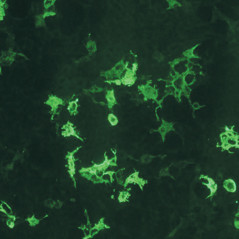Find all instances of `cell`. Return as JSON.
<instances>
[{
  "label": "cell",
  "mask_w": 239,
  "mask_h": 239,
  "mask_svg": "<svg viewBox=\"0 0 239 239\" xmlns=\"http://www.w3.org/2000/svg\"><path fill=\"white\" fill-rule=\"evenodd\" d=\"M134 74L132 71H127L125 76L122 79V83L125 85L131 84L134 83Z\"/></svg>",
  "instance_id": "6da1fadb"
},
{
  "label": "cell",
  "mask_w": 239,
  "mask_h": 239,
  "mask_svg": "<svg viewBox=\"0 0 239 239\" xmlns=\"http://www.w3.org/2000/svg\"><path fill=\"white\" fill-rule=\"evenodd\" d=\"M224 187L228 191L233 192L236 190V186L234 182L231 179L226 180L224 182Z\"/></svg>",
  "instance_id": "7a4b0ae2"
},
{
  "label": "cell",
  "mask_w": 239,
  "mask_h": 239,
  "mask_svg": "<svg viewBox=\"0 0 239 239\" xmlns=\"http://www.w3.org/2000/svg\"><path fill=\"white\" fill-rule=\"evenodd\" d=\"M106 98L107 100L110 107L115 104V100L114 96L113 91H109L106 95Z\"/></svg>",
  "instance_id": "3957f363"
},
{
  "label": "cell",
  "mask_w": 239,
  "mask_h": 239,
  "mask_svg": "<svg viewBox=\"0 0 239 239\" xmlns=\"http://www.w3.org/2000/svg\"><path fill=\"white\" fill-rule=\"evenodd\" d=\"M108 120L112 125H115L117 124L118 120L117 118L112 114L109 115Z\"/></svg>",
  "instance_id": "277c9868"
},
{
  "label": "cell",
  "mask_w": 239,
  "mask_h": 239,
  "mask_svg": "<svg viewBox=\"0 0 239 239\" xmlns=\"http://www.w3.org/2000/svg\"><path fill=\"white\" fill-rule=\"evenodd\" d=\"M14 225L13 223L11 222V224L9 225V227L11 228H12L14 226Z\"/></svg>",
  "instance_id": "5b68a950"
},
{
  "label": "cell",
  "mask_w": 239,
  "mask_h": 239,
  "mask_svg": "<svg viewBox=\"0 0 239 239\" xmlns=\"http://www.w3.org/2000/svg\"><path fill=\"white\" fill-rule=\"evenodd\" d=\"M70 157H72V156H70Z\"/></svg>",
  "instance_id": "8992f818"
}]
</instances>
